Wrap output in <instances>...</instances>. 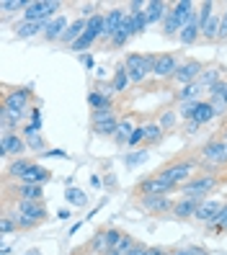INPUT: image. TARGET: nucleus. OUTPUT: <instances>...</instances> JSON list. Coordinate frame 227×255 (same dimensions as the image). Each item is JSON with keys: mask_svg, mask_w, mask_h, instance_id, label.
Masks as SVG:
<instances>
[{"mask_svg": "<svg viewBox=\"0 0 227 255\" xmlns=\"http://www.w3.org/2000/svg\"><path fill=\"white\" fill-rule=\"evenodd\" d=\"M225 181H227V173L225 175H220V173H202V175H194L189 183L181 186V193H184V199L204 201V196H209L212 191H217Z\"/></svg>", "mask_w": 227, "mask_h": 255, "instance_id": "f257e3e1", "label": "nucleus"}, {"mask_svg": "<svg viewBox=\"0 0 227 255\" xmlns=\"http://www.w3.org/2000/svg\"><path fill=\"white\" fill-rule=\"evenodd\" d=\"M34 93H31V88H5V96H3V111L13 119H21L26 116V111H31L34 106Z\"/></svg>", "mask_w": 227, "mask_h": 255, "instance_id": "f03ea898", "label": "nucleus"}, {"mask_svg": "<svg viewBox=\"0 0 227 255\" xmlns=\"http://www.w3.org/2000/svg\"><path fill=\"white\" fill-rule=\"evenodd\" d=\"M199 165L207 168V173H217L227 168V139L217 137L209 139L202 149H199Z\"/></svg>", "mask_w": 227, "mask_h": 255, "instance_id": "7ed1b4c3", "label": "nucleus"}, {"mask_svg": "<svg viewBox=\"0 0 227 255\" xmlns=\"http://www.w3.org/2000/svg\"><path fill=\"white\" fill-rule=\"evenodd\" d=\"M155 57H158V54H137V52H132V54L124 57V67H127V72H129L132 83H145L150 75H153Z\"/></svg>", "mask_w": 227, "mask_h": 255, "instance_id": "20e7f679", "label": "nucleus"}, {"mask_svg": "<svg viewBox=\"0 0 227 255\" xmlns=\"http://www.w3.org/2000/svg\"><path fill=\"white\" fill-rule=\"evenodd\" d=\"M62 10V3L57 0H31L28 8L23 10V21H39V23H49V18H57Z\"/></svg>", "mask_w": 227, "mask_h": 255, "instance_id": "39448f33", "label": "nucleus"}, {"mask_svg": "<svg viewBox=\"0 0 227 255\" xmlns=\"http://www.w3.org/2000/svg\"><path fill=\"white\" fill-rule=\"evenodd\" d=\"M194 168H196V162H194V160H176V162L168 165V168H163L158 175L165 178V181H168L171 186L181 188L184 183H189L191 178H194Z\"/></svg>", "mask_w": 227, "mask_h": 255, "instance_id": "423d86ee", "label": "nucleus"}, {"mask_svg": "<svg viewBox=\"0 0 227 255\" xmlns=\"http://www.w3.org/2000/svg\"><path fill=\"white\" fill-rule=\"evenodd\" d=\"M119 122H122V119L116 116V109L93 111V116H90V129H93V134H98V137H114L116 129H119Z\"/></svg>", "mask_w": 227, "mask_h": 255, "instance_id": "0eeeda50", "label": "nucleus"}, {"mask_svg": "<svg viewBox=\"0 0 227 255\" xmlns=\"http://www.w3.org/2000/svg\"><path fill=\"white\" fill-rule=\"evenodd\" d=\"M171 191H176V186H171L165 178H160L158 173L155 175H150V178H145V181H140L137 186H134V193L137 196H168Z\"/></svg>", "mask_w": 227, "mask_h": 255, "instance_id": "6e6552de", "label": "nucleus"}, {"mask_svg": "<svg viewBox=\"0 0 227 255\" xmlns=\"http://www.w3.org/2000/svg\"><path fill=\"white\" fill-rule=\"evenodd\" d=\"M202 72H204V65L199 62V59H184V62L178 65L176 75H173V83L178 88H184V85H191L202 78Z\"/></svg>", "mask_w": 227, "mask_h": 255, "instance_id": "1a4fd4ad", "label": "nucleus"}, {"mask_svg": "<svg viewBox=\"0 0 227 255\" xmlns=\"http://www.w3.org/2000/svg\"><path fill=\"white\" fill-rule=\"evenodd\" d=\"M178 65H181V62H178L176 54H171V52L158 54V57H155V67H153V78H158V80H173Z\"/></svg>", "mask_w": 227, "mask_h": 255, "instance_id": "9d476101", "label": "nucleus"}, {"mask_svg": "<svg viewBox=\"0 0 227 255\" xmlns=\"http://www.w3.org/2000/svg\"><path fill=\"white\" fill-rule=\"evenodd\" d=\"M13 209H16V214L28 217L36 224L47 222V206H44V201H13Z\"/></svg>", "mask_w": 227, "mask_h": 255, "instance_id": "9b49d317", "label": "nucleus"}, {"mask_svg": "<svg viewBox=\"0 0 227 255\" xmlns=\"http://www.w3.org/2000/svg\"><path fill=\"white\" fill-rule=\"evenodd\" d=\"M26 139L23 137H18V134H0V155H3L5 160L8 157H13V160H16L18 155H23L26 152Z\"/></svg>", "mask_w": 227, "mask_h": 255, "instance_id": "f8f14e48", "label": "nucleus"}, {"mask_svg": "<svg viewBox=\"0 0 227 255\" xmlns=\"http://www.w3.org/2000/svg\"><path fill=\"white\" fill-rule=\"evenodd\" d=\"M137 206L147 214H168V212H173L176 201L171 196H145L137 201Z\"/></svg>", "mask_w": 227, "mask_h": 255, "instance_id": "ddd939ff", "label": "nucleus"}, {"mask_svg": "<svg viewBox=\"0 0 227 255\" xmlns=\"http://www.w3.org/2000/svg\"><path fill=\"white\" fill-rule=\"evenodd\" d=\"M222 201H212V199H207V201H202L199 204V209H196V214H194V219L196 222H202L204 227H212V224L217 222V217H220V212H222Z\"/></svg>", "mask_w": 227, "mask_h": 255, "instance_id": "4468645a", "label": "nucleus"}, {"mask_svg": "<svg viewBox=\"0 0 227 255\" xmlns=\"http://www.w3.org/2000/svg\"><path fill=\"white\" fill-rule=\"evenodd\" d=\"M127 16H129V13H127L124 8H111L109 13H106V28H103V41H106V44H109V41L114 39V34L124 26Z\"/></svg>", "mask_w": 227, "mask_h": 255, "instance_id": "2eb2a0df", "label": "nucleus"}, {"mask_svg": "<svg viewBox=\"0 0 227 255\" xmlns=\"http://www.w3.org/2000/svg\"><path fill=\"white\" fill-rule=\"evenodd\" d=\"M52 178V173L44 168V165H39V162H34L31 168H28L23 175H21V181L18 183H31V186H44Z\"/></svg>", "mask_w": 227, "mask_h": 255, "instance_id": "dca6fc26", "label": "nucleus"}, {"mask_svg": "<svg viewBox=\"0 0 227 255\" xmlns=\"http://www.w3.org/2000/svg\"><path fill=\"white\" fill-rule=\"evenodd\" d=\"M67 16H62V13H59V16L57 18H52L49 23H47V28H44V39H47V41H62V36H65V31H67Z\"/></svg>", "mask_w": 227, "mask_h": 255, "instance_id": "f3484780", "label": "nucleus"}, {"mask_svg": "<svg viewBox=\"0 0 227 255\" xmlns=\"http://www.w3.org/2000/svg\"><path fill=\"white\" fill-rule=\"evenodd\" d=\"M204 93V88H202V83L196 80V83H191V85H184V88H178L176 91V103L181 106V103H196V101H202L199 96Z\"/></svg>", "mask_w": 227, "mask_h": 255, "instance_id": "a211bd4d", "label": "nucleus"}, {"mask_svg": "<svg viewBox=\"0 0 227 255\" xmlns=\"http://www.w3.org/2000/svg\"><path fill=\"white\" fill-rule=\"evenodd\" d=\"M225 72H227V70H225L222 65H209V67H204L202 78H199L202 88H204V91H212V88H215V85H220V83L225 80V78H222Z\"/></svg>", "mask_w": 227, "mask_h": 255, "instance_id": "6ab92c4d", "label": "nucleus"}, {"mask_svg": "<svg viewBox=\"0 0 227 255\" xmlns=\"http://www.w3.org/2000/svg\"><path fill=\"white\" fill-rule=\"evenodd\" d=\"M44 28H47V23H39V21H18L16 26H13V34H16V39H31L36 34H44Z\"/></svg>", "mask_w": 227, "mask_h": 255, "instance_id": "aec40b11", "label": "nucleus"}, {"mask_svg": "<svg viewBox=\"0 0 227 255\" xmlns=\"http://www.w3.org/2000/svg\"><path fill=\"white\" fill-rule=\"evenodd\" d=\"M168 13H171V5H168V3H163V0H150L147 8H145L147 23H163Z\"/></svg>", "mask_w": 227, "mask_h": 255, "instance_id": "412c9836", "label": "nucleus"}, {"mask_svg": "<svg viewBox=\"0 0 227 255\" xmlns=\"http://www.w3.org/2000/svg\"><path fill=\"white\" fill-rule=\"evenodd\" d=\"M178 39H181V44H184V47H191L194 41L202 39V26H199V16H196V13H194V18H191L184 28H181Z\"/></svg>", "mask_w": 227, "mask_h": 255, "instance_id": "4be33fe9", "label": "nucleus"}, {"mask_svg": "<svg viewBox=\"0 0 227 255\" xmlns=\"http://www.w3.org/2000/svg\"><path fill=\"white\" fill-rule=\"evenodd\" d=\"M31 160H26V157H16V160H10V165H8V168H5V183H10V181H21V175L28 170V168H31Z\"/></svg>", "mask_w": 227, "mask_h": 255, "instance_id": "5701e85b", "label": "nucleus"}, {"mask_svg": "<svg viewBox=\"0 0 227 255\" xmlns=\"http://www.w3.org/2000/svg\"><path fill=\"white\" fill-rule=\"evenodd\" d=\"M212 119H217V116H215V109H212V103H209V101H199V103L194 106V114H191L189 122H196V124L204 127V124L212 122Z\"/></svg>", "mask_w": 227, "mask_h": 255, "instance_id": "b1692460", "label": "nucleus"}, {"mask_svg": "<svg viewBox=\"0 0 227 255\" xmlns=\"http://www.w3.org/2000/svg\"><path fill=\"white\" fill-rule=\"evenodd\" d=\"M132 36H134V26H132V16H127L124 26L114 34V39L109 41V47H111V49H122V47H127V41H129Z\"/></svg>", "mask_w": 227, "mask_h": 255, "instance_id": "393cba45", "label": "nucleus"}, {"mask_svg": "<svg viewBox=\"0 0 227 255\" xmlns=\"http://www.w3.org/2000/svg\"><path fill=\"white\" fill-rule=\"evenodd\" d=\"M199 199H181V201H176V206H173V217L176 219H189V217H194L196 214V209H199Z\"/></svg>", "mask_w": 227, "mask_h": 255, "instance_id": "a878e982", "label": "nucleus"}, {"mask_svg": "<svg viewBox=\"0 0 227 255\" xmlns=\"http://www.w3.org/2000/svg\"><path fill=\"white\" fill-rule=\"evenodd\" d=\"M220 26H222V13H215V16L202 26V39L204 41H220Z\"/></svg>", "mask_w": 227, "mask_h": 255, "instance_id": "bb28decb", "label": "nucleus"}, {"mask_svg": "<svg viewBox=\"0 0 227 255\" xmlns=\"http://www.w3.org/2000/svg\"><path fill=\"white\" fill-rule=\"evenodd\" d=\"M85 28H88V18H78V21H72V23L67 26L65 36H62V44H70V47H72V44L85 34Z\"/></svg>", "mask_w": 227, "mask_h": 255, "instance_id": "cd10ccee", "label": "nucleus"}, {"mask_svg": "<svg viewBox=\"0 0 227 255\" xmlns=\"http://www.w3.org/2000/svg\"><path fill=\"white\" fill-rule=\"evenodd\" d=\"M194 8H196V5L191 3V0H178V3H173V13H176V18L181 21V28H184V26L194 18V13H196Z\"/></svg>", "mask_w": 227, "mask_h": 255, "instance_id": "c85d7f7f", "label": "nucleus"}, {"mask_svg": "<svg viewBox=\"0 0 227 255\" xmlns=\"http://www.w3.org/2000/svg\"><path fill=\"white\" fill-rule=\"evenodd\" d=\"M88 106L93 111H106V109H114V101L109 93H98V91H90L88 93Z\"/></svg>", "mask_w": 227, "mask_h": 255, "instance_id": "c756f323", "label": "nucleus"}, {"mask_svg": "<svg viewBox=\"0 0 227 255\" xmlns=\"http://www.w3.org/2000/svg\"><path fill=\"white\" fill-rule=\"evenodd\" d=\"M132 131H134V124H132V116H124L122 122H119V129L114 134V142L122 147V144H129V137H132Z\"/></svg>", "mask_w": 227, "mask_h": 255, "instance_id": "7c9ffc66", "label": "nucleus"}, {"mask_svg": "<svg viewBox=\"0 0 227 255\" xmlns=\"http://www.w3.org/2000/svg\"><path fill=\"white\" fill-rule=\"evenodd\" d=\"M129 83H132V78H129L127 67H124V65H119V67H116V72H114V80H111L114 93H124L127 88H129Z\"/></svg>", "mask_w": 227, "mask_h": 255, "instance_id": "2f4dec72", "label": "nucleus"}, {"mask_svg": "<svg viewBox=\"0 0 227 255\" xmlns=\"http://www.w3.org/2000/svg\"><path fill=\"white\" fill-rule=\"evenodd\" d=\"M163 137H165V131L160 129L158 122L145 124V144H158V142H163Z\"/></svg>", "mask_w": 227, "mask_h": 255, "instance_id": "473e14b6", "label": "nucleus"}, {"mask_svg": "<svg viewBox=\"0 0 227 255\" xmlns=\"http://www.w3.org/2000/svg\"><path fill=\"white\" fill-rule=\"evenodd\" d=\"M163 34H165V36H176V34H181V21L176 18L173 5H171V13H168V16H165V21H163Z\"/></svg>", "mask_w": 227, "mask_h": 255, "instance_id": "72a5a7b5", "label": "nucleus"}, {"mask_svg": "<svg viewBox=\"0 0 227 255\" xmlns=\"http://www.w3.org/2000/svg\"><path fill=\"white\" fill-rule=\"evenodd\" d=\"M176 122H178V111H173V109H165V111H160V116H158V124H160L163 131H171V129L176 127Z\"/></svg>", "mask_w": 227, "mask_h": 255, "instance_id": "f704fd0d", "label": "nucleus"}, {"mask_svg": "<svg viewBox=\"0 0 227 255\" xmlns=\"http://www.w3.org/2000/svg\"><path fill=\"white\" fill-rule=\"evenodd\" d=\"M65 199H67V204L70 206H85V193L80 191V188H75V186H67V191H65Z\"/></svg>", "mask_w": 227, "mask_h": 255, "instance_id": "c9c22d12", "label": "nucleus"}, {"mask_svg": "<svg viewBox=\"0 0 227 255\" xmlns=\"http://www.w3.org/2000/svg\"><path fill=\"white\" fill-rule=\"evenodd\" d=\"M26 139V144H28V149H34V152H39V155H44L47 152V142H44V137L36 131V134H28V137H23Z\"/></svg>", "mask_w": 227, "mask_h": 255, "instance_id": "e433bc0d", "label": "nucleus"}, {"mask_svg": "<svg viewBox=\"0 0 227 255\" xmlns=\"http://www.w3.org/2000/svg\"><path fill=\"white\" fill-rule=\"evenodd\" d=\"M28 3H31V0H3L0 8H3V16H8L10 10H26Z\"/></svg>", "mask_w": 227, "mask_h": 255, "instance_id": "4c0bfd02", "label": "nucleus"}, {"mask_svg": "<svg viewBox=\"0 0 227 255\" xmlns=\"http://www.w3.org/2000/svg\"><path fill=\"white\" fill-rule=\"evenodd\" d=\"M129 16H132V13H129ZM132 26H134V36L145 34V28L150 26V23H147V16H145V10H142V13H134V16H132Z\"/></svg>", "mask_w": 227, "mask_h": 255, "instance_id": "58836bf2", "label": "nucleus"}, {"mask_svg": "<svg viewBox=\"0 0 227 255\" xmlns=\"http://www.w3.org/2000/svg\"><path fill=\"white\" fill-rule=\"evenodd\" d=\"M96 41H98V39H96L93 34H88V31H85V34H83L78 41L72 44V49H75V52H85V49H90V47H93Z\"/></svg>", "mask_w": 227, "mask_h": 255, "instance_id": "ea45409f", "label": "nucleus"}, {"mask_svg": "<svg viewBox=\"0 0 227 255\" xmlns=\"http://www.w3.org/2000/svg\"><path fill=\"white\" fill-rule=\"evenodd\" d=\"M212 232H227V201H225V206H222V212H220V217H217V222L209 227Z\"/></svg>", "mask_w": 227, "mask_h": 255, "instance_id": "a19ab883", "label": "nucleus"}, {"mask_svg": "<svg viewBox=\"0 0 227 255\" xmlns=\"http://www.w3.org/2000/svg\"><path fill=\"white\" fill-rule=\"evenodd\" d=\"M137 245H140V243H137V240H134V237H129V235H127V237L122 240V243H119V248H116V253H119V255H129V253H132L134 248H137Z\"/></svg>", "mask_w": 227, "mask_h": 255, "instance_id": "79ce46f5", "label": "nucleus"}, {"mask_svg": "<svg viewBox=\"0 0 227 255\" xmlns=\"http://www.w3.org/2000/svg\"><path fill=\"white\" fill-rule=\"evenodd\" d=\"M18 227H16V219H13L10 214H5V217H0V232L3 235H10V232H16Z\"/></svg>", "mask_w": 227, "mask_h": 255, "instance_id": "37998d69", "label": "nucleus"}, {"mask_svg": "<svg viewBox=\"0 0 227 255\" xmlns=\"http://www.w3.org/2000/svg\"><path fill=\"white\" fill-rule=\"evenodd\" d=\"M140 142H145V124L134 127V131H132V137H129V144H127V147H137Z\"/></svg>", "mask_w": 227, "mask_h": 255, "instance_id": "c03bdc74", "label": "nucleus"}, {"mask_svg": "<svg viewBox=\"0 0 227 255\" xmlns=\"http://www.w3.org/2000/svg\"><path fill=\"white\" fill-rule=\"evenodd\" d=\"M209 98H222L225 103H227V80H222L220 85H215L209 91Z\"/></svg>", "mask_w": 227, "mask_h": 255, "instance_id": "a18cd8bd", "label": "nucleus"}, {"mask_svg": "<svg viewBox=\"0 0 227 255\" xmlns=\"http://www.w3.org/2000/svg\"><path fill=\"white\" fill-rule=\"evenodd\" d=\"M209 103H212V109H215V116H225L227 114V103L222 98H209Z\"/></svg>", "mask_w": 227, "mask_h": 255, "instance_id": "49530a36", "label": "nucleus"}, {"mask_svg": "<svg viewBox=\"0 0 227 255\" xmlns=\"http://www.w3.org/2000/svg\"><path fill=\"white\" fill-rule=\"evenodd\" d=\"M145 157H147L145 149H137V152H132V155L127 157V165H129V168H134L137 162H145Z\"/></svg>", "mask_w": 227, "mask_h": 255, "instance_id": "de8ad7c7", "label": "nucleus"}, {"mask_svg": "<svg viewBox=\"0 0 227 255\" xmlns=\"http://www.w3.org/2000/svg\"><path fill=\"white\" fill-rule=\"evenodd\" d=\"M202 129V124H196V122H184V134H189V137H194L196 131Z\"/></svg>", "mask_w": 227, "mask_h": 255, "instance_id": "09e8293b", "label": "nucleus"}, {"mask_svg": "<svg viewBox=\"0 0 227 255\" xmlns=\"http://www.w3.org/2000/svg\"><path fill=\"white\" fill-rule=\"evenodd\" d=\"M220 41H227V8L222 10V26H220Z\"/></svg>", "mask_w": 227, "mask_h": 255, "instance_id": "8fccbe9b", "label": "nucleus"}, {"mask_svg": "<svg viewBox=\"0 0 227 255\" xmlns=\"http://www.w3.org/2000/svg\"><path fill=\"white\" fill-rule=\"evenodd\" d=\"M186 255H209L204 248H199V245H189L186 248Z\"/></svg>", "mask_w": 227, "mask_h": 255, "instance_id": "3c124183", "label": "nucleus"}, {"mask_svg": "<svg viewBox=\"0 0 227 255\" xmlns=\"http://www.w3.org/2000/svg\"><path fill=\"white\" fill-rule=\"evenodd\" d=\"M41 157H67V152H65V149H47Z\"/></svg>", "mask_w": 227, "mask_h": 255, "instance_id": "603ef678", "label": "nucleus"}, {"mask_svg": "<svg viewBox=\"0 0 227 255\" xmlns=\"http://www.w3.org/2000/svg\"><path fill=\"white\" fill-rule=\"evenodd\" d=\"M28 116H31V124L41 127V111L39 109H31V111H28Z\"/></svg>", "mask_w": 227, "mask_h": 255, "instance_id": "864d4df0", "label": "nucleus"}, {"mask_svg": "<svg viewBox=\"0 0 227 255\" xmlns=\"http://www.w3.org/2000/svg\"><path fill=\"white\" fill-rule=\"evenodd\" d=\"M147 248H150V245H137V248H134L129 255H147Z\"/></svg>", "mask_w": 227, "mask_h": 255, "instance_id": "5fc2aeb1", "label": "nucleus"}, {"mask_svg": "<svg viewBox=\"0 0 227 255\" xmlns=\"http://www.w3.org/2000/svg\"><path fill=\"white\" fill-rule=\"evenodd\" d=\"M168 255H186V248H171Z\"/></svg>", "mask_w": 227, "mask_h": 255, "instance_id": "6e6d98bb", "label": "nucleus"}, {"mask_svg": "<svg viewBox=\"0 0 227 255\" xmlns=\"http://www.w3.org/2000/svg\"><path fill=\"white\" fill-rule=\"evenodd\" d=\"M57 217H59V219H70V209H62V212H59Z\"/></svg>", "mask_w": 227, "mask_h": 255, "instance_id": "4d7b16f0", "label": "nucleus"}, {"mask_svg": "<svg viewBox=\"0 0 227 255\" xmlns=\"http://www.w3.org/2000/svg\"><path fill=\"white\" fill-rule=\"evenodd\" d=\"M83 65H85V67H93V59H90V57L85 54V57H83Z\"/></svg>", "mask_w": 227, "mask_h": 255, "instance_id": "13d9d810", "label": "nucleus"}, {"mask_svg": "<svg viewBox=\"0 0 227 255\" xmlns=\"http://www.w3.org/2000/svg\"><path fill=\"white\" fill-rule=\"evenodd\" d=\"M26 255H41V250H39V248H31V250H28Z\"/></svg>", "mask_w": 227, "mask_h": 255, "instance_id": "bf43d9fd", "label": "nucleus"}, {"mask_svg": "<svg viewBox=\"0 0 227 255\" xmlns=\"http://www.w3.org/2000/svg\"><path fill=\"white\" fill-rule=\"evenodd\" d=\"M103 255H119V253L116 250H109V253H103Z\"/></svg>", "mask_w": 227, "mask_h": 255, "instance_id": "052dcab7", "label": "nucleus"}, {"mask_svg": "<svg viewBox=\"0 0 227 255\" xmlns=\"http://www.w3.org/2000/svg\"><path fill=\"white\" fill-rule=\"evenodd\" d=\"M222 134H225V137H222V139H227V127H225V129H222Z\"/></svg>", "mask_w": 227, "mask_h": 255, "instance_id": "680f3d73", "label": "nucleus"}, {"mask_svg": "<svg viewBox=\"0 0 227 255\" xmlns=\"http://www.w3.org/2000/svg\"><path fill=\"white\" fill-rule=\"evenodd\" d=\"M163 255H168V250H165V253H163Z\"/></svg>", "mask_w": 227, "mask_h": 255, "instance_id": "e2e57ef3", "label": "nucleus"}]
</instances>
